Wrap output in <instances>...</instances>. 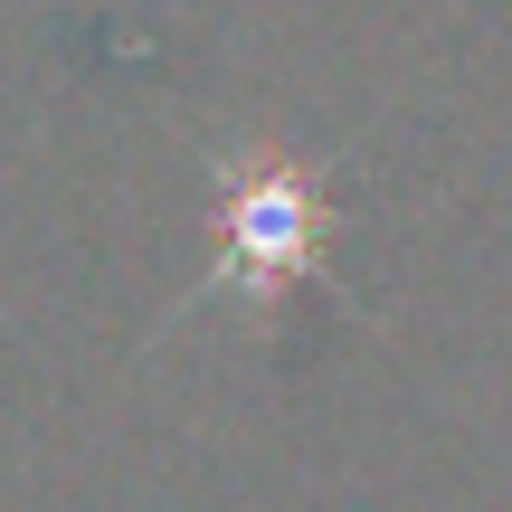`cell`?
Masks as SVG:
<instances>
[{"instance_id": "1", "label": "cell", "mask_w": 512, "mask_h": 512, "mask_svg": "<svg viewBox=\"0 0 512 512\" xmlns=\"http://www.w3.org/2000/svg\"><path fill=\"white\" fill-rule=\"evenodd\" d=\"M323 228H332V200L304 162H238L219 190V266L238 285L275 294L323 256Z\"/></svg>"}]
</instances>
